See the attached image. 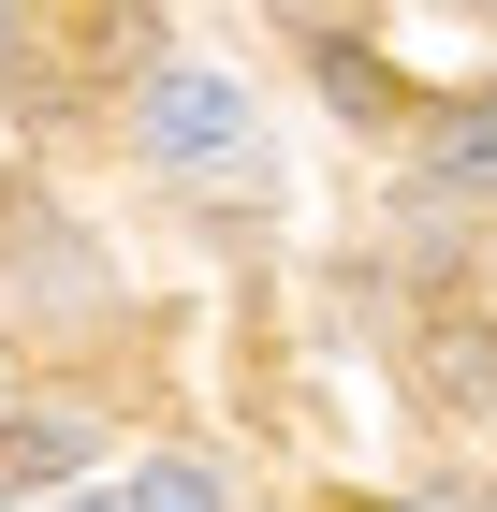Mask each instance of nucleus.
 <instances>
[{"label": "nucleus", "mask_w": 497, "mask_h": 512, "mask_svg": "<svg viewBox=\"0 0 497 512\" xmlns=\"http://www.w3.org/2000/svg\"><path fill=\"white\" fill-rule=\"evenodd\" d=\"M0 264H15V278H44V308H88V293H103V264H88V249L59 235V220H44L30 191L0 205Z\"/></svg>", "instance_id": "f03ea898"}, {"label": "nucleus", "mask_w": 497, "mask_h": 512, "mask_svg": "<svg viewBox=\"0 0 497 512\" xmlns=\"http://www.w3.org/2000/svg\"><path fill=\"white\" fill-rule=\"evenodd\" d=\"M424 381H439V395H483L497 381V337H483V322H439V337H424Z\"/></svg>", "instance_id": "423d86ee"}, {"label": "nucleus", "mask_w": 497, "mask_h": 512, "mask_svg": "<svg viewBox=\"0 0 497 512\" xmlns=\"http://www.w3.org/2000/svg\"><path fill=\"white\" fill-rule=\"evenodd\" d=\"M424 176L439 191H497V103H424Z\"/></svg>", "instance_id": "7ed1b4c3"}, {"label": "nucleus", "mask_w": 497, "mask_h": 512, "mask_svg": "<svg viewBox=\"0 0 497 512\" xmlns=\"http://www.w3.org/2000/svg\"><path fill=\"white\" fill-rule=\"evenodd\" d=\"M132 132H147V161H234L249 147V103H234V74H205V59H147Z\"/></svg>", "instance_id": "f257e3e1"}, {"label": "nucleus", "mask_w": 497, "mask_h": 512, "mask_svg": "<svg viewBox=\"0 0 497 512\" xmlns=\"http://www.w3.org/2000/svg\"><path fill=\"white\" fill-rule=\"evenodd\" d=\"M322 103H337L351 132H381V118H410V88H395L381 59H366V44H322Z\"/></svg>", "instance_id": "20e7f679"}, {"label": "nucleus", "mask_w": 497, "mask_h": 512, "mask_svg": "<svg viewBox=\"0 0 497 512\" xmlns=\"http://www.w3.org/2000/svg\"><path fill=\"white\" fill-rule=\"evenodd\" d=\"M74 454H88V425H74V410H30V425H0V498H15V483H59Z\"/></svg>", "instance_id": "39448f33"}, {"label": "nucleus", "mask_w": 497, "mask_h": 512, "mask_svg": "<svg viewBox=\"0 0 497 512\" xmlns=\"http://www.w3.org/2000/svg\"><path fill=\"white\" fill-rule=\"evenodd\" d=\"M0 59H30V0H0Z\"/></svg>", "instance_id": "1a4fd4ad"}, {"label": "nucleus", "mask_w": 497, "mask_h": 512, "mask_svg": "<svg viewBox=\"0 0 497 512\" xmlns=\"http://www.w3.org/2000/svg\"><path fill=\"white\" fill-rule=\"evenodd\" d=\"M74 512H132V483H117V498H74Z\"/></svg>", "instance_id": "9d476101"}, {"label": "nucleus", "mask_w": 497, "mask_h": 512, "mask_svg": "<svg viewBox=\"0 0 497 512\" xmlns=\"http://www.w3.org/2000/svg\"><path fill=\"white\" fill-rule=\"evenodd\" d=\"M132 512H220V483L191 454H161V469H132Z\"/></svg>", "instance_id": "0eeeda50"}, {"label": "nucleus", "mask_w": 497, "mask_h": 512, "mask_svg": "<svg viewBox=\"0 0 497 512\" xmlns=\"http://www.w3.org/2000/svg\"><path fill=\"white\" fill-rule=\"evenodd\" d=\"M278 30H307V44H366V0H264Z\"/></svg>", "instance_id": "6e6552de"}]
</instances>
